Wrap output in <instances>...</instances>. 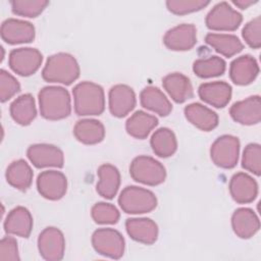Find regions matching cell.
<instances>
[{
	"label": "cell",
	"mask_w": 261,
	"mask_h": 261,
	"mask_svg": "<svg viewBox=\"0 0 261 261\" xmlns=\"http://www.w3.org/2000/svg\"><path fill=\"white\" fill-rule=\"evenodd\" d=\"M39 106L41 115L49 120H59L67 117L71 112L70 97L62 87L47 86L40 90Z\"/></svg>",
	"instance_id": "6da1fadb"
},
{
	"label": "cell",
	"mask_w": 261,
	"mask_h": 261,
	"mask_svg": "<svg viewBox=\"0 0 261 261\" xmlns=\"http://www.w3.org/2000/svg\"><path fill=\"white\" fill-rule=\"evenodd\" d=\"M74 111L80 116L100 115L105 109V96L101 86L82 82L72 89Z\"/></svg>",
	"instance_id": "7a4b0ae2"
},
{
	"label": "cell",
	"mask_w": 261,
	"mask_h": 261,
	"mask_svg": "<svg viewBox=\"0 0 261 261\" xmlns=\"http://www.w3.org/2000/svg\"><path fill=\"white\" fill-rule=\"evenodd\" d=\"M80 75L76 59L68 53H56L48 57L42 70V77L49 83L72 84Z\"/></svg>",
	"instance_id": "3957f363"
},
{
	"label": "cell",
	"mask_w": 261,
	"mask_h": 261,
	"mask_svg": "<svg viewBox=\"0 0 261 261\" xmlns=\"http://www.w3.org/2000/svg\"><path fill=\"white\" fill-rule=\"evenodd\" d=\"M118 204L122 211L128 214H143L151 212L157 206V198L153 192L136 187H125L119 197Z\"/></svg>",
	"instance_id": "277c9868"
},
{
	"label": "cell",
	"mask_w": 261,
	"mask_h": 261,
	"mask_svg": "<svg viewBox=\"0 0 261 261\" xmlns=\"http://www.w3.org/2000/svg\"><path fill=\"white\" fill-rule=\"evenodd\" d=\"M129 174L138 182L148 186H158L165 180V167L150 156L136 157L129 165Z\"/></svg>",
	"instance_id": "5b68a950"
},
{
	"label": "cell",
	"mask_w": 261,
	"mask_h": 261,
	"mask_svg": "<svg viewBox=\"0 0 261 261\" xmlns=\"http://www.w3.org/2000/svg\"><path fill=\"white\" fill-rule=\"evenodd\" d=\"M240 141L231 135H223L217 138L210 148V156L213 163L221 168H233L239 160Z\"/></svg>",
	"instance_id": "8992f818"
},
{
	"label": "cell",
	"mask_w": 261,
	"mask_h": 261,
	"mask_svg": "<svg viewBox=\"0 0 261 261\" xmlns=\"http://www.w3.org/2000/svg\"><path fill=\"white\" fill-rule=\"evenodd\" d=\"M92 245L97 253L112 259H119L124 253V239L113 228H99L92 234Z\"/></svg>",
	"instance_id": "52a82bcc"
},
{
	"label": "cell",
	"mask_w": 261,
	"mask_h": 261,
	"mask_svg": "<svg viewBox=\"0 0 261 261\" xmlns=\"http://www.w3.org/2000/svg\"><path fill=\"white\" fill-rule=\"evenodd\" d=\"M243 16L227 2L217 3L207 14L205 22L214 31H234L242 23Z\"/></svg>",
	"instance_id": "ba28073f"
},
{
	"label": "cell",
	"mask_w": 261,
	"mask_h": 261,
	"mask_svg": "<svg viewBox=\"0 0 261 261\" xmlns=\"http://www.w3.org/2000/svg\"><path fill=\"white\" fill-rule=\"evenodd\" d=\"M38 249L43 259L58 261L64 256L65 240L62 231L54 226L46 227L38 238Z\"/></svg>",
	"instance_id": "9c48e42d"
},
{
	"label": "cell",
	"mask_w": 261,
	"mask_h": 261,
	"mask_svg": "<svg viewBox=\"0 0 261 261\" xmlns=\"http://www.w3.org/2000/svg\"><path fill=\"white\" fill-rule=\"evenodd\" d=\"M42 61V53L38 49L30 47L13 49L8 58L10 68L22 76L34 74L40 68Z\"/></svg>",
	"instance_id": "30bf717a"
},
{
	"label": "cell",
	"mask_w": 261,
	"mask_h": 261,
	"mask_svg": "<svg viewBox=\"0 0 261 261\" xmlns=\"http://www.w3.org/2000/svg\"><path fill=\"white\" fill-rule=\"evenodd\" d=\"M27 156L37 168H60L64 163L63 152L58 147L49 144H34L30 146L27 151Z\"/></svg>",
	"instance_id": "8fae6325"
},
{
	"label": "cell",
	"mask_w": 261,
	"mask_h": 261,
	"mask_svg": "<svg viewBox=\"0 0 261 261\" xmlns=\"http://www.w3.org/2000/svg\"><path fill=\"white\" fill-rule=\"evenodd\" d=\"M37 189L44 198L52 201L59 200L67 190L66 176L57 170L43 171L38 175Z\"/></svg>",
	"instance_id": "7c38bea8"
},
{
	"label": "cell",
	"mask_w": 261,
	"mask_h": 261,
	"mask_svg": "<svg viewBox=\"0 0 261 261\" xmlns=\"http://www.w3.org/2000/svg\"><path fill=\"white\" fill-rule=\"evenodd\" d=\"M164 45L172 51H187L197 43V29L192 23L178 24L166 32Z\"/></svg>",
	"instance_id": "4fadbf2b"
},
{
	"label": "cell",
	"mask_w": 261,
	"mask_h": 261,
	"mask_svg": "<svg viewBox=\"0 0 261 261\" xmlns=\"http://www.w3.org/2000/svg\"><path fill=\"white\" fill-rule=\"evenodd\" d=\"M1 38L8 44L30 43L35 39V27L25 20L7 18L1 24Z\"/></svg>",
	"instance_id": "5bb4252c"
},
{
	"label": "cell",
	"mask_w": 261,
	"mask_h": 261,
	"mask_svg": "<svg viewBox=\"0 0 261 261\" xmlns=\"http://www.w3.org/2000/svg\"><path fill=\"white\" fill-rule=\"evenodd\" d=\"M109 110L115 117L126 116L136 106V94L134 90L122 84L113 86L108 95Z\"/></svg>",
	"instance_id": "9a60e30c"
},
{
	"label": "cell",
	"mask_w": 261,
	"mask_h": 261,
	"mask_svg": "<svg viewBox=\"0 0 261 261\" xmlns=\"http://www.w3.org/2000/svg\"><path fill=\"white\" fill-rule=\"evenodd\" d=\"M231 118L244 125L257 124L261 120V99L260 96H251L245 100L232 104L229 109Z\"/></svg>",
	"instance_id": "2e32d148"
},
{
	"label": "cell",
	"mask_w": 261,
	"mask_h": 261,
	"mask_svg": "<svg viewBox=\"0 0 261 261\" xmlns=\"http://www.w3.org/2000/svg\"><path fill=\"white\" fill-rule=\"evenodd\" d=\"M229 193L239 204L251 203L258 195L257 181L245 172H238L230 178Z\"/></svg>",
	"instance_id": "e0dca14e"
},
{
	"label": "cell",
	"mask_w": 261,
	"mask_h": 261,
	"mask_svg": "<svg viewBox=\"0 0 261 261\" xmlns=\"http://www.w3.org/2000/svg\"><path fill=\"white\" fill-rule=\"evenodd\" d=\"M259 73L257 60L251 55H243L236 58L229 66V77L239 86H246L255 81Z\"/></svg>",
	"instance_id": "ac0fdd59"
},
{
	"label": "cell",
	"mask_w": 261,
	"mask_h": 261,
	"mask_svg": "<svg viewBox=\"0 0 261 261\" xmlns=\"http://www.w3.org/2000/svg\"><path fill=\"white\" fill-rule=\"evenodd\" d=\"M198 93L204 102L216 108H223L230 101L231 87L222 81L204 83L199 87Z\"/></svg>",
	"instance_id": "d6986e66"
},
{
	"label": "cell",
	"mask_w": 261,
	"mask_h": 261,
	"mask_svg": "<svg viewBox=\"0 0 261 261\" xmlns=\"http://www.w3.org/2000/svg\"><path fill=\"white\" fill-rule=\"evenodd\" d=\"M128 236L136 242L152 245L158 238V226L150 218H128L125 221Z\"/></svg>",
	"instance_id": "ffe728a7"
},
{
	"label": "cell",
	"mask_w": 261,
	"mask_h": 261,
	"mask_svg": "<svg viewBox=\"0 0 261 261\" xmlns=\"http://www.w3.org/2000/svg\"><path fill=\"white\" fill-rule=\"evenodd\" d=\"M33 228V217L31 212L22 206L13 208L4 221L6 233L29 238Z\"/></svg>",
	"instance_id": "44dd1931"
},
{
	"label": "cell",
	"mask_w": 261,
	"mask_h": 261,
	"mask_svg": "<svg viewBox=\"0 0 261 261\" xmlns=\"http://www.w3.org/2000/svg\"><path fill=\"white\" fill-rule=\"evenodd\" d=\"M162 85L176 103H184L194 95L190 79L180 72H172L165 75L162 80Z\"/></svg>",
	"instance_id": "7402d4cb"
},
{
	"label": "cell",
	"mask_w": 261,
	"mask_h": 261,
	"mask_svg": "<svg viewBox=\"0 0 261 261\" xmlns=\"http://www.w3.org/2000/svg\"><path fill=\"white\" fill-rule=\"evenodd\" d=\"M231 226L241 239H250L260 228V220L250 208H239L231 216Z\"/></svg>",
	"instance_id": "603a6c76"
},
{
	"label": "cell",
	"mask_w": 261,
	"mask_h": 261,
	"mask_svg": "<svg viewBox=\"0 0 261 261\" xmlns=\"http://www.w3.org/2000/svg\"><path fill=\"white\" fill-rule=\"evenodd\" d=\"M184 112L186 118L201 130L209 132L218 125V115L213 110L200 103L187 105Z\"/></svg>",
	"instance_id": "cb8c5ba5"
},
{
	"label": "cell",
	"mask_w": 261,
	"mask_h": 261,
	"mask_svg": "<svg viewBox=\"0 0 261 261\" xmlns=\"http://www.w3.org/2000/svg\"><path fill=\"white\" fill-rule=\"evenodd\" d=\"M97 174L99 176V181L96 186L97 193L105 199H112L117 194L120 185L118 169L114 165L106 163L98 168Z\"/></svg>",
	"instance_id": "d4e9b609"
},
{
	"label": "cell",
	"mask_w": 261,
	"mask_h": 261,
	"mask_svg": "<svg viewBox=\"0 0 261 261\" xmlns=\"http://www.w3.org/2000/svg\"><path fill=\"white\" fill-rule=\"evenodd\" d=\"M141 105L160 116H167L171 110L172 105L164 93L156 87H146L140 94Z\"/></svg>",
	"instance_id": "484cf974"
},
{
	"label": "cell",
	"mask_w": 261,
	"mask_h": 261,
	"mask_svg": "<svg viewBox=\"0 0 261 261\" xmlns=\"http://www.w3.org/2000/svg\"><path fill=\"white\" fill-rule=\"evenodd\" d=\"M75 139L86 145L100 143L105 137V128L101 121L97 119L86 118L79 120L73 127Z\"/></svg>",
	"instance_id": "4316f807"
},
{
	"label": "cell",
	"mask_w": 261,
	"mask_h": 261,
	"mask_svg": "<svg viewBox=\"0 0 261 261\" xmlns=\"http://www.w3.org/2000/svg\"><path fill=\"white\" fill-rule=\"evenodd\" d=\"M158 124V119L145 111H136L125 122L127 134L136 139L143 140L148 137L151 130Z\"/></svg>",
	"instance_id": "83f0119b"
},
{
	"label": "cell",
	"mask_w": 261,
	"mask_h": 261,
	"mask_svg": "<svg viewBox=\"0 0 261 261\" xmlns=\"http://www.w3.org/2000/svg\"><path fill=\"white\" fill-rule=\"evenodd\" d=\"M9 111L12 119L16 123L20 125L30 124L37 115L34 97L31 94L20 95L10 104Z\"/></svg>",
	"instance_id": "f1b7e54d"
},
{
	"label": "cell",
	"mask_w": 261,
	"mask_h": 261,
	"mask_svg": "<svg viewBox=\"0 0 261 261\" xmlns=\"http://www.w3.org/2000/svg\"><path fill=\"white\" fill-rule=\"evenodd\" d=\"M33 170L23 159H18L10 163L6 169L7 182L20 191L28 190L33 181Z\"/></svg>",
	"instance_id": "f546056e"
},
{
	"label": "cell",
	"mask_w": 261,
	"mask_h": 261,
	"mask_svg": "<svg viewBox=\"0 0 261 261\" xmlns=\"http://www.w3.org/2000/svg\"><path fill=\"white\" fill-rule=\"evenodd\" d=\"M205 41L216 52L225 57H231L241 52L244 48L240 39L237 36L229 34L209 33L206 35Z\"/></svg>",
	"instance_id": "4dcf8cb0"
},
{
	"label": "cell",
	"mask_w": 261,
	"mask_h": 261,
	"mask_svg": "<svg viewBox=\"0 0 261 261\" xmlns=\"http://www.w3.org/2000/svg\"><path fill=\"white\" fill-rule=\"evenodd\" d=\"M150 144L153 152L162 158L173 155L177 149V141L174 133L168 127H160L154 132Z\"/></svg>",
	"instance_id": "1f68e13d"
},
{
	"label": "cell",
	"mask_w": 261,
	"mask_h": 261,
	"mask_svg": "<svg viewBox=\"0 0 261 261\" xmlns=\"http://www.w3.org/2000/svg\"><path fill=\"white\" fill-rule=\"evenodd\" d=\"M225 61L218 56H210L206 59H198L193 64L194 73L202 79L214 77L224 73Z\"/></svg>",
	"instance_id": "d6a6232c"
},
{
	"label": "cell",
	"mask_w": 261,
	"mask_h": 261,
	"mask_svg": "<svg viewBox=\"0 0 261 261\" xmlns=\"http://www.w3.org/2000/svg\"><path fill=\"white\" fill-rule=\"evenodd\" d=\"M14 14L25 17H37L49 4L45 0H14L10 2Z\"/></svg>",
	"instance_id": "836d02e7"
},
{
	"label": "cell",
	"mask_w": 261,
	"mask_h": 261,
	"mask_svg": "<svg viewBox=\"0 0 261 261\" xmlns=\"http://www.w3.org/2000/svg\"><path fill=\"white\" fill-rule=\"evenodd\" d=\"M92 218L99 224H113L119 219V212L117 208L109 203H96L91 210Z\"/></svg>",
	"instance_id": "e575fe53"
},
{
	"label": "cell",
	"mask_w": 261,
	"mask_h": 261,
	"mask_svg": "<svg viewBox=\"0 0 261 261\" xmlns=\"http://www.w3.org/2000/svg\"><path fill=\"white\" fill-rule=\"evenodd\" d=\"M242 166L256 174L257 176L261 173V146L257 143H251L246 146L243 157H242Z\"/></svg>",
	"instance_id": "d590c367"
},
{
	"label": "cell",
	"mask_w": 261,
	"mask_h": 261,
	"mask_svg": "<svg viewBox=\"0 0 261 261\" xmlns=\"http://www.w3.org/2000/svg\"><path fill=\"white\" fill-rule=\"evenodd\" d=\"M209 3V1L204 0H168L166 1V6L170 12L177 15H182L199 11L206 7Z\"/></svg>",
	"instance_id": "8d00e7d4"
},
{
	"label": "cell",
	"mask_w": 261,
	"mask_h": 261,
	"mask_svg": "<svg viewBox=\"0 0 261 261\" xmlns=\"http://www.w3.org/2000/svg\"><path fill=\"white\" fill-rule=\"evenodd\" d=\"M245 42L253 49H259L261 46V17L256 16L247 22L242 31Z\"/></svg>",
	"instance_id": "74e56055"
},
{
	"label": "cell",
	"mask_w": 261,
	"mask_h": 261,
	"mask_svg": "<svg viewBox=\"0 0 261 261\" xmlns=\"http://www.w3.org/2000/svg\"><path fill=\"white\" fill-rule=\"evenodd\" d=\"M20 91V85L18 81L5 69L0 71V99L1 102H5L12 98L16 93Z\"/></svg>",
	"instance_id": "f35d334b"
},
{
	"label": "cell",
	"mask_w": 261,
	"mask_h": 261,
	"mask_svg": "<svg viewBox=\"0 0 261 261\" xmlns=\"http://www.w3.org/2000/svg\"><path fill=\"white\" fill-rule=\"evenodd\" d=\"M17 242L13 237H4L0 242V260L1 261H18Z\"/></svg>",
	"instance_id": "ab89813d"
},
{
	"label": "cell",
	"mask_w": 261,
	"mask_h": 261,
	"mask_svg": "<svg viewBox=\"0 0 261 261\" xmlns=\"http://www.w3.org/2000/svg\"><path fill=\"white\" fill-rule=\"evenodd\" d=\"M256 2H257V0H233L232 1V3L234 5H237L241 9H246L250 5H252V4L256 3Z\"/></svg>",
	"instance_id": "60d3db41"
}]
</instances>
